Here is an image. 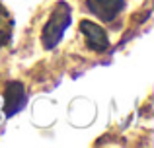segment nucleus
Listing matches in <instances>:
<instances>
[{
    "label": "nucleus",
    "mask_w": 154,
    "mask_h": 148,
    "mask_svg": "<svg viewBox=\"0 0 154 148\" xmlns=\"http://www.w3.org/2000/svg\"><path fill=\"white\" fill-rule=\"evenodd\" d=\"M70 22H72L70 6H68L64 0L57 2L55 6H53V10L49 14V20H47V23L43 26V31H41V45H43V49H47V51L55 49V47L60 43L64 31L68 29Z\"/></svg>",
    "instance_id": "1"
},
{
    "label": "nucleus",
    "mask_w": 154,
    "mask_h": 148,
    "mask_svg": "<svg viewBox=\"0 0 154 148\" xmlns=\"http://www.w3.org/2000/svg\"><path fill=\"white\" fill-rule=\"evenodd\" d=\"M27 103V92L26 86L18 80H10L4 88V113L6 117H14L16 113L26 107Z\"/></svg>",
    "instance_id": "2"
},
{
    "label": "nucleus",
    "mask_w": 154,
    "mask_h": 148,
    "mask_svg": "<svg viewBox=\"0 0 154 148\" xmlns=\"http://www.w3.org/2000/svg\"><path fill=\"white\" fill-rule=\"evenodd\" d=\"M80 33L86 39V47L96 53H103L109 49V37L105 33V29L98 23H94L92 20H82L80 22Z\"/></svg>",
    "instance_id": "3"
},
{
    "label": "nucleus",
    "mask_w": 154,
    "mask_h": 148,
    "mask_svg": "<svg viewBox=\"0 0 154 148\" xmlns=\"http://www.w3.org/2000/svg\"><path fill=\"white\" fill-rule=\"evenodd\" d=\"M127 0H86V6L98 20L111 23L123 12Z\"/></svg>",
    "instance_id": "4"
},
{
    "label": "nucleus",
    "mask_w": 154,
    "mask_h": 148,
    "mask_svg": "<svg viewBox=\"0 0 154 148\" xmlns=\"http://www.w3.org/2000/svg\"><path fill=\"white\" fill-rule=\"evenodd\" d=\"M12 31H14V20L10 12L4 8V4L0 2V49L12 39Z\"/></svg>",
    "instance_id": "5"
}]
</instances>
